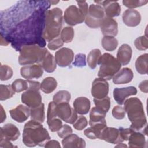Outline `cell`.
I'll list each match as a JSON object with an SVG mask.
<instances>
[{"label": "cell", "mask_w": 148, "mask_h": 148, "mask_svg": "<svg viewBox=\"0 0 148 148\" xmlns=\"http://www.w3.org/2000/svg\"><path fill=\"white\" fill-rule=\"evenodd\" d=\"M50 4V1H28L22 20L21 1L17 2L12 8L1 11V24L19 21L14 24V26L4 36H1L4 37L8 43L10 42L17 50H20L22 46L28 45H38L45 47V40L43 37V33L45 13L49 8Z\"/></svg>", "instance_id": "6da1fadb"}, {"label": "cell", "mask_w": 148, "mask_h": 148, "mask_svg": "<svg viewBox=\"0 0 148 148\" xmlns=\"http://www.w3.org/2000/svg\"><path fill=\"white\" fill-rule=\"evenodd\" d=\"M134 77L132 71L130 68H123L120 70L113 77V82L116 84L128 83Z\"/></svg>", "instance_id": "7402d4cb"}, {"label": "cell", "mask_w": 148, "mask_h": 148, "mask_svg": "<svg viewBox=\"0 0 148 148\" xmlns=\"http://www.w3.org/2000/svg\"><path fill=\"white\" fill-rule=\"evenodd\" d=\"M74 53L72 49L62 47L55 53V60L57 64L61 67L69 66L73 61Z\"/></svg>", "instance_id": "7c38bea8"}, {"label": "cell", "mask_w": 148, "mask_h": 148, "mask_svg": "<svg viewBox=\"0 0 148 148\" xmlns=\"http://www.w3.org/2000/svg\"><path fill=\"white\" fill-rule=\"evenodd\" d=\"M47 123L49 130L51 132L58 131L63 125L61 119L59 117H56L50 120H47Z\"/></svg>", "instance_id": "ab89813d"}, {"label": "cell", "mask_w": 148, "mask_h": 148, "mask_svg": "<svg viewBox=\"0 0 148 148\" xmlns=\"http://www.w3.org/2000/svg\"><path fill=\"white\" fill-rule=\"evenodd\" d=\"M13 72L12 68L7 65H1L0 79L2 81L8 80L13 76Z\"/></svg>", "instance_id": "74e56055"}, {"label": "cell", "mask_w": 148, "mask_h": 148, "mask_svg": "<svg viewBox=\"0 0 148 148\" xmlns=\"http://www.w3.org/2000/svg\"><path fill=\"white\" fill-rule=\"evenodd\" d=\"M101 31L104 36H116L118 34V24L113 18L105 16L101 25Z\"/></svg>", "instance_id": "e0dca14e"}, {"label": "cell", "mask_w": 148, "mask_h": 148, "mask_svg": "<svg viewBox=\"0 0 148 148\" xmlns=\"http://www.w3.org/2000/svg\"><path fill=\"white\" fill-rule=\"evenodd\" d=\"M17 147V146H14L10 142V140H9V139H6L3 136H0V147L10 148V147Z\"/></svg>", "instance_id": "681fc988"}, {"label": "cell", "mask_w": 148, "mask_h": 148, "mask_svg": "<svg viewBox=\"0 0 148 148\" xmlns=\"http://www.w3.org/2000/svg\"><path fill=\"white\" fill-rule=\"evenodd\" d=\"M50 139V135L42 123L31 120L25 124L23 132V142L26 146H45Z\"/></svg>", "instance_id": "3957f363"}, {"label": "cell", "mask_w": 148, "mask_h": 148, "mask_svg": "<svg viewBox=\"0 0 148 148\" xmlns=\"http://www.w3.org/2000/svg\"><path fill=\"white\" fill-rule=\"evenodd\" d=\"M74 37V29L72 27H64L60 34V38L64 43H69L72 41Z\"/></svg>", "instance_id": "d590c367"}, {"label": "cell", "mask_w": 148, "mask_h": 148, "mask_svg": "<svg viewBox=\"0 0 148 148\" xmlns=\"http://www.w3.org/2000/svg\"><path fill=\"white\" fill-rule=\"evenodd\" d=\"M139 88L140 91L144 93H147L148 92V81L147 80H143L139 84Z\"/></svg>", "instance_id": "f5cc1de1"}, {"label": "cell", "mask_w": 148, "mask_h": 148, "mask_svg": "<svg viewBox=\"0 0 148 148\" xmlns=\"http://www.w3.org/2000/svg\"><path fill=\"white\" fill-rule=\"evenodd\" d=\"M98 65H100L98 73V77L106 80L112 79L121 67V65L117 58L108 53L101 55Z\"/></svg>", "instance_id": "8992f818"}, {"label": "cell", "mask_w": 148, "mask_h": 148, "mask_svg": "<svg viewBox=\"0 0 148 148\" xmlns=\"http://www.w3.org/2000/svg\"><path fill=\"white\" fill-rule=\"evenodd\" d=\"M101 56V52L98 49H92L88 53L87 58V62L89 67L94 69L98 64L99 60Z\"/></svg>", "instance_id": "4dcf8cb0"}, {"label": "cell", "mask_w": 148, "mask_h": 148, "mask_svg": "<svg viewBox=\"0 0 148 148\" xmlns=\"http://www.w3.org/2000/svg\"><path fill=\"white\" fill-rule=\"evenodd\" d=\"M6 112L3 108V106L2 105H1V123H2L6 119Z\"/></svg>", "instance_id": "db71d44e"}, {"label": "cell", "mask_w": 148, "mask_h": 148, "mask_svg": "<svg viewBox=\"0 0 148 148\" xmlns=\"http://www.w3.org/2000/svg\"><path fill=\"white\" fill-rule=\"evenodd\" d=\"M122 18L124 23L126 25L134 27L140 24L141 21V16L138 10L129 9L123 12Z\"/></svg>", "instance_id": "d6986e66"}, {"label": "cell", "mask_w": 148, "mask_h": 148, "mask_svg": "<svg viewBox=\"0 0 148 148\" xmlns=\"http://www.w3.org/2000/svg\"><path fill=\"white\" fill-rule=\"evenodd\" d=\"M132 50L128 44H123L118 49L117 53V60L121 65L128 64L132 57Z\"/></svg>", "instance_id": "603a6c76"}, {"label": "cell", "mask_w": 148, "mask_h": 148, "mask_svg": "<svg viewBox=\"0 0 148 148\" xmlns=\"http://www.w3.org/2000/svg\"><path fill=\"white\" fill-rule=\"evenodd\" d=\"M12 85H0V100L5 101L12 98L14 94Z\"/></svg>", "instance_id": "e575fe53"}, {"label": "cell", "mask_w": 148, "mask_h": 148, "mask_svg": "<svg viewBox=\"0 0 148 148\" xmlns=\"http://www.w3.org/2000/svg\"><path fill=\"white\" fill-rule=\"evenodd\" d=\"M88 124V121L86 117L80 116L77 117L76 120L73 124V127L75 129L78 131H81L84 129Z\"/></svg>", "instance_id": "7bdbcfd3"}, {"label": "cell", "mask_w": 148, "mask_h": 148, "mask_svg": "<svg viewBox=\"0 0 148 148\" xmlns=\"http://www.w3.org/2000/svg\"><path fill=\"white\" fill-rule=\"evenodd\" d=\"M18 62L21 65L42 63L48 50L38 45H24L20 49Z\"/></svg>", "instance_id": "5b68a950"}, {"label": "cell", "mask_w": 148, "mask_h": 148, "mask_svg": "<svg viewBox=\"0 0 148 148\" xmlns=\"http://www.w3.org/2000/svg\"><path fill=\"white\" fill-rule=\"evenodd\" d=\"M20 135L18 128L12 123L5 124L0 128V136H3L10 141L16 140Z\"/></svg>", "instance_id": "ffe728a7"}, {"label": "cell", "mask_w": 148, "mask_h": 148, "mask_svg": "<svg viewBox=\"0 0 148 148\" xmlns=\"http://www.w3.org/2000/svg\"><path fill=\"white\" fill-rule=\"evenodd\" d=\"M127 147L128 146L127 145H125L124 143H122L121 142L117 143V145L115 146V147Z\"/></svg>", "instance_id": "11a10c76"}, {"label": "cell", "mask_w": 148, "mask_h": 148, "mask_svg": "<svg viewBox=\"0 0 148 148\" xmlns=\"http://www.w3.org/2000/svg\"><path fill=\"white\" fill-rule=\"evenodd\" d=\"M70 99L71 94L66 90L58 91L53 98V101L57 105L63 102H69Z\"/></svg>", "instance_id": "836d02e7"}, {"label": "cell", "mask_w": 148, "mask_h": 148, "mask_svg": "<svg viewBox=\"0 0 148 148\" xmlns=\"http://www.w3.org/2000/svg\"><path fill=\"white\" fill-rule=\"evenodd\" d=\"M99 139L112 144H117L124 142L119 129L114 127H105L102 130Z\"/></svg>", "instance_id": "5bb4252c"}, {"label": "cell", "mask_w": 148, "mask_h": 148, "mask_svg": "<svg viewBox=\"0 0 148 148\" xmlns=\"http://www.w3.org/2000/svg\"><path fill=\"white\" fill-rule=\"evenodd\" d=\"M137 94V89L134 86L115 88L113 90V98L119 105H123L128 97Z\"/></svg>", "instance_id": "9a60e30c"}, {"label": "cell", "mask_w": 148, "mask_h": 148, "mask_svg": "<svg viewBox=\"0 0 148 148\" xmlns=\"http://www.w3.org/2000/svg\"><path fill=\"white\" fill-rule=\"evenodd\" d=\"M45 147L46 148H50V147H54V148H61V146L60 145V143L56 140H49L45 145Z\"/></svg>", "instance_id": "816d5d0a"}, {"label": "cell", "mask_w": 148, "mask_h": 148, "mask_svg": "<svg viewBox=\"0 0 148 148\" xmlns=\"http://www.w3.org/2000/svg\"><path fill=\"white\" fill-rule=\"evenodd\" d=\"M118 129L119 130L121 137L124 141L128 140L129 136L134 132V130L130 128H125L121 127H119Z\"/></svg>", "instance_id": "c3c4849f"}, {"label": "cell", "mask_w": 148, "mask_h": 148, "mask_svg": "<svg viewBox=\"0 0 148 148\" xmlns=\"http://www.w3.org/2000/svg\"><path fill=\"white\" fill-rule=\"evenodd\" d=\"M136 48L139 50H146L148 48V39L146 36H141L137 38L134 41Z\"/></svg>", "instance_id": "f35d334b"}, {"label": "cell", "mask_w": 148, "mask_h": 148, "mask_svg": "<svg viewBox=\"0 0 148 148\" xmlns=\"http://www.w3.org/2000/svg\"><path fill=\"white\" fill-rule=\"evenodd\" d=\"M21 76L30 80L32 79H38L43 74V68L40 64H32L23 66L20 69Z\"/></svg>", "instance_id": "4fadbf2b"}, {"label": "cell", "mask_w": 148, "mask_h": 148, "mask_svg": "<svg viewBox=\"0 0 148 148\" xmlns=\"http://www.w3.org/2000/svg\"><path fill=\"white\" fill-rule=\"evenodd\" d=\"M94 2L103 7L105 15L107 17L113 18L119 16L120 14L121 7L117 1H95Z\"/></svg>", "instance_id": "2e32d148"}, {"label": "cell", "mask_w": 148, "mask_h": 148, "mask_svg": "<svg viewBox=\"0 0 148 148\" xmlns=\"http://www.w3.org/2000/svg\"><path fill=\"white\" fill-rule=\"evenodd\" d=\"M123 4L130 8L132 9L142 6L143 5H145L147 2L148 1L147 0H124L123 1Z\"/></svg>", "instance_id": "60d3db41"}, {"label": "cell", "mask_w": 148, "mask_h": 148, "mask_svg": "<svg viewBox=\"0 0 148 148\" xmlns=\"http://www.w3.org/2000/svg\"><path fill=\"white\" fill-rule=\"evenodd\" d=\"M103 48L109 51H114L118 46V40L114 36H104L101 41Z\"/></svg>", "instance_id": "1f68e13d"}, {"label": "cell", "mask_w": 148, "mask_h": 148, "mask_svg": "<svg viewBox=\"0 0 148 148\" xmlns=\"http://www.w3.org/2000/svg\"><path fill=\"white\" fill-rule=\"evenodd\" d=\"M76 2L77 3L79 8L84 13V14L86 16L88 10V6L87 2L85 1H77Z\"/></svg>", "instance_id": "f907efd6"}, {"label": "cell", "mask_w": 148, "mask_h": 148, "mask_svg": "<svg viewBox=\"0 0 148 148\" xmlns=\"http://www.w3.org/2000/svg\"><path fill=\"white\" fill-rule=\"evenodd\" d=\"M125 113L124 107H122L120 105L115 106L112 111L113 117L117 120H121L124 119L125 117Z\"/></svg>", "instance_id": "ee69618b"}, {"label": "cell", "mask_w": 148, "mask_h": 148, "mask_svg": "<svg viewBox=\"0 0 148 148\" xmlns=\"http://www.w3.org/2000/svg\"><path fill=\"white\" fill-rule=\"evenodd\" d=\"M39 90L28 88L21 94V102L29 108L39 106L42 103V96Z\"/></svg>", "instance_id": "30bf717a"}, {"label": "cell", "mask_w": 148, "mask_h": 148, "mask_svg": "<svg viewBox=\"0 0 148 148\" xmlns=\"http://www.w3.org/2000/svg\"><path fill=\"white\" fill-rule=\"evenodd\" d=\"M106 114L105 112L98 109V108L93 107L90 112V121L89 124L90 126L99 124H106L105 120Z\"/></svg>", "instance_id": "484cf974"}, {"label": "cell", "mask_w": 148, "mask_h": 148, "mask_svg": "<svg viewBox=\"0 0 148 148\" xmlns=\"http://www.w3.org/2000/svg\"><path fill=\"white\" fill-rule=\"evenodd\" d=\"M135 68L140 75H146L148 72V54L145 53L139 56L135 61Z\"/></svg>", "instance_id": "83f0119b"}, {"label": "cell", "mask_w": 148, "mask_h": 148, "mask_svg": "<svg viewBox=\"0 0 148 148\" xmlns=\"http://www.w3.org/2000/svg\"><path fill=\"white\" fill-rule=\"evenodd\" d=\"M94 102L97 108L107 113L110 106V99L108 96L101 99L94 98Z\"/></svg>", "instance_id": "d6a6232c"}, {"label": "cell", "mask_w": 148, "mask_h": 148, "mask_svg": "<svg viewBox=\"0 0 148 148\" xmlns=\"http://www.w3.org/2000/svg\"><path fill=\"white\" fill-rule=\"evenodd\" d=\"M57 82L53 77L45 78L40 83V89L45 94H50L53 92L57 88Z\"/></svg>", "instance_id": "f546056e"}, {"label": "cell", "mask_w": 148, "mask_h": 148, "mask_svg": "<svg viewBox=\"0 0 148 148\" xmlns=\"http://www.w3.org/2000/svg\"><path fill=\"white\" fill-rule=\"evenodd\" d=\"M57 116L64 121L73 124L77 118V113L72 108L68 102H63L57 105L56 107Z\"/></svg>", "instance_id": "9c48e42d"}, {"label": "cell", "mask_w": 148, "mask_h": 148, "mask_svg": "<svg viewBox=\"0 0 148 148\" xmlns=\"http://www.w3.org/2000/svg\"><path fill=\"white\" fill-rule=\"evenodd\" d=\"M124 109L131 123L130 128L147 135V120L141 101L136 97L127 99L124 102Z\"/></svg>", "instance_id": "7a4b0ae2"}, {"label": "cell", "mask_w": 148, "mask_h": 148, "mask_svg": "<svg viewBox=\"0 0 148 148\" xmlns=\"http://www.w3.org/2000/svg\"><path fill=\"white\" fill-rule=\"evenodd\" d=\"M72 133V128L67 124L62 125V127L57 131L58 136L61 138H64Z\"/></svg>", "instance_id": "7dc6e473"}, {"label": "cell", "mask_w": 148, "mask_h": 148, "mask_svg": "<svg viewBox=\"0 0 148 148\" xmlns=\"http://www.w3.org/2000/svg\"><path fill=\"white\" fill-rule=\"evenodd\" d=\"M58 2L59 1H50V3H51V5H55V4L57 3H58Z\"/></svg>", "instance_id": "9f6ffc18"}, {"label": "cell", "mask_w": 148, "mask_h": 148, "mask_svg": "<svg viewBox=\"0 0 148 148\" xmlns=\"http://www.w3.org/2000/svg\"><path fill=\"white\" fill-rule=\"evenodd\" d=\"M12 87L14 92H20L28 88L29 85L27 80H25L21 79H17L13 82Z\"/></svg>", "instance_id": "8d00e7d4"}, {"label": "cell", "mask_w": 148, "mask_h": 148, "mask_svg": "<svg viewBox=\"0 0 148 148\" xmlns=\"http://www.w3.org/2000/svg\"><path fill=\"white\" fill-rule=\"evenodd\" d=\"M41 65L43 69L48 73L53 72L57 68V63L55 60V57L49 51L46 54L42 63Z\"/></svg>", "instance_id": "4316f807"}, {"label": "cell", "mask_w": 148, "mask_h": 148, "mask_svg": "<svg viewBox=\"0 0 148 148\" xmlns=\"http://www.w3.org/2000/svg\"><path fill=\"white\" fill-rule=\"evenodd\" d=\"M62 11L59 8H54L46 12L43 33L45 40L49 42L58 37L62 25Z\"/></svg>", "instance_id": "277c9868"}, {"label": "cell", "mask_w": 148, "mask_h": 148, "mask_svg": "<svg viewBox=\"0 0 148 148\" xmlns=\"http://www.w3.org/2000/svg\"><path fill=\"white\" fill-rule=\"evenodd\" d=\"M73 65L77 67H83L86 65V55L82 53L77 54L75 56V61L73 62Z\"/></svg>", "instance_id": "bcb514c9"}, {"label": "cell", "mask_w": 148, "mask_h": 148, "mask_svg": "<svg viewBox=\"0 0 148 148\" xmlns=\"http://www.w3.org/2000/svg\"><path fill=\"white\" fill-rule=\"evenodd\" d=\"M73 108L77 113L83 115L88 113L91 106L89 99L85 97H80L76 98L73 103Z\"/></svg>", "instance_id": "d4e9b609"}, {"label": "cell", "mask_w": 148, "mask_h": 148, "mask_svg": "<svg viewBox=\"0 0 148 148\" xmlns=\"http://www.w3.org/2000/svg\"><path fill=\"white\" fill-rule=\"evenodd\" d=\"M102 131L95 129L93 127H89L84 131V134L90 139H95L99 138Z\"/></svg>", "instance_id": "b9f144b4"}, {"label": "cell", "mask_w": 148, "mask_h": 148, "mask_svg": "<svg viewBox=\"0 0 148 148\" xmlns=\"http://www.w3.org/2000/svg\"><path fill=\"white\" fill-rule=\"evenodd\" d=\"M9 113L14 120L18 123H23L30 116V109L27 106L20 104L16 108L10 109Z\"/></svg>", "instance_id": "ac0fdd59"}, {"label": "cell", "mask_w": 148, "mask_h": 148, "mask_svg": "<svg viewBox=\"0 0 148 148\" xmlns=\"http://www.w3.org/2000/svg\"><path fill=\"white\" fill-rule=\"evenodd\" d=\"M109 87V83L105 79L101 77L96 78L92 83L91 95L94 98L101 99L104 98L108 96Z\"/></svg>", "instance_id": "8fae6325"}, {"label": "cell", "mask_w": 148, "mask_h": 148, "mask_svg": "<svg viewBox=\"0 0 148 148\" xmlns=\"http://www.w3.org/2000/svg\"><path fill=\"white\" fill-rule=\"evenodd\" d=\"M106 15L103 7L98 4H91L88 7L85 18L86 24L91 28L100 27L101 24Z\"/></svg>", "instance_id": "52a82bcc"}, {"label": "cell", "mask_w": 148, "mask_h": 148, "mask_svg": "<svg viewBox=\"0 0 148 148\" xmlns=\"http://www.w3.org/2000/svg\"><path fill=\"white\" fill-rule=\"evenodd\" d=\"M64 45V42L61 39V38L58 37L57 38L54 39L49 42L47 45V47L51 50H56L61 47H62Z\"/></svg>", "instance_id": "f6af8a7d"}, {"label": "cell", "mask_w": 148, "mask_h": 148, "mask_svg": "<svg viewBox=\"0 0 148 148\" xmlns=\"http://www.w3.org/2000/svg\"><path fill=\"white\" fill-rule=\"evenodd\" d=\"M86 18L84 13L76 6L71 5L64 12V19L65 23L71 26L82 23Z\"/></svg>", "instance_id": "ba28073f"}, {"label": "cell", "mask_w": 148, "mask_h": 148, "mask_svg": "<svg viewBox=\"0 0 148 148\" xmlns=\"http://www.w3.org/2000/svg\"><path fill=\"white\" fill-rule=\"evenodd\" d=\"M31 119L38 121L40 123L44 122L45 120V105L42 103L39 106L30 108Z\"/></svg>", "instance_id": "f1b7e54d"}, {"label": "cell", "mask_w": 148, "mask_h": 148, "mask_svg": "<svg viewBox=\"0 0 148 148\" xmlns=\"http://www.w3.org/2000/svg\"><path fill=\"white\" fill-rule=\"evenodd\" d=\"M128 145L130 147L140 148L146 147V140L145 135L140 131H135L128 138Z\"/></svg>", "instance_id": "cb8c5ba5"}, {"label": "cell", "mask_w": 148, "mask_h": 148, "mask_svg": "<svg viewBox=\"0 0 148 148\" xmlns=\"http://www.w3.org/2000/svg\"><path fill=\"white\" fill-rule=\"evenodd\" d=\"M62 145L64 148H84L86 147V142L76 134H71L62 139Z\"/></svg>", "instance_id": "44dd1931"}]
</instances>
